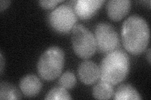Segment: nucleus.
I'll use <instances>...</instances> for the list:
<instances>
[{
    "instance_id": "obj_1",
    "label": "nucleus",
    "mask_w": 151,
    "mask_h": 100,
    "mask_svg": "<svg viewBox=\"0 0 151 100\" xmlns=\"http://www.w3.org/2000/svg\"><path fill=\"white\" fill-rule=\"evenodd\" d=\"M150 39L147 22L139 15H132L124 22L122 40L125 49L130 53L138 55L146 50Z\"/></svg>"
},
{
    "instance_id": "obj_2",
    "label": "nucleus",
    "mask_w": 151,
    "mask_h": 100,
    "mask_svg": "<svg viewBox=\"0 0 151 100\" xmlns=\"http://www.w3.org/2000/svg\"><path fill=\"white\" fill-rule=\"evenodd\" d=\"M130 69L129 57L125 51L116 50L106 54L100 66V78L113 85L123 82Z\"/></svg>"
},
{
    "instance_id": "obj_3",
    "label": "nucleus",
    "mask_w": 151,
    "mask_h": 100,
    "mask_svg": "<svg viewBox=\"0 0 151 100\" xmlns=\"http://www.w3.org/2000/svg\"><path fill=\"white\" fill-rule=\"evenodd\" d=\"M64 64V53L58 46H52L40 56L37 63V71L42 79L50 82L58 78Z\"/></svg>"
},
{
    "instance_id": "obj_4",
    "label": "nucleus",
    "mask_w": 151,
    "mask_h": 100,
    "mask_svg": "<svg viewBox=\"0 0 151 100\" xmlns=\"http://www.w3.org/2000/svg\"><path fill=\"white\" fill-rule=\"evenodd\" d=\"M71 42L74 53L80 58H90L95 53V38L93 33L83 25H76L73 28Z\"/></svg>"
},
{
    "instance_id": "obj_5",
    "label": "nucleus",
    "mask_w": 151,
    "mask_h": 100,
    "mask_svg": "<svg viewBox=\"0 0 151 100\" xmlns=\"http://www.w3.org/2000/svg\"><path fill=\"white\" fill-rule=\"evenodd\" d=\"M96 50L99 53L108 54L115 51L120 45V38L115 28L111 24L101 22L94 29Z\"/></svg>"
},
{
    "instance_id": "obj_6",
    "label": "nucleus",
    "mask_w": 151,
    "mask_h": 100,
    "mask_svg": "<svg viewBox=\"0 0 151 100\" xmlns=\"http://www.w3.org/2000/svg\"><path fill=\"white\" fill-rule=\"evenodd\" d=\"M48 20L53 29L60 33H67L73 29L78 21V16L73 7L61 4L52 11Z\"/></svg>"
},
{
    "instance_id": "obj_7",
    "label": "nucleus",
    "mask_w": 151,
    "mask_h": 100,
    "mask_svg": "<svg viewBox=\"0 0 151 100\" xmlns=\"http://www.w3.org/2000/svg\"><path fill=\"white\" fill-rule=\"evenodd\" d=\"M104 3V0H78L74 2L73 9L78 17L88 20L95 15Z\"/></svg>"
},
{
    "instance_id": "obj_8",
    "label": "nucleus",
    "mask_w": 151,
    "mask_h": 100,
    "mask_svg": "<svg viewBox=\"0 0 151 100\" xmlns=\"http://www.w3.org/2000/svg\"><path fill=\"white\" fill-rule=\"evenodd\" d=\"M78 74L79 79L83 83L93 84L100 78V67L93 61H84L79 66Z\"/></svg>"
},
{
    "instance_id": "obj_9",
    "label": "nucleus",
    "mask_w": 151,
    "mask_h": 100,
    "mask_svg": "<svg viewBox=\"0 0 151 100\" xmlns=\"http://www.w3.org/2000/svg\"><path fill=\"white\" fill-rule=\"evenodd\" d=\"M130 6L129 0H110L106 4L108 15L113 21H120L128 14Z\"/></svg>"
},
{
    "instance_id": "obj_10",
    "label": "nucleus",
    "mask_w": 151,
    "mask_h": 100,
    "mask_svg": "<svg viewBox=\"0 0 151 100\" xmlns=\"http://www.w3.org/2000/svg\"><path fill=\"white\" fill-rule=\"evenodd\" d=\"M20 88L26 97H34L40 93L42 83L36 75L30 74L23 77L20 82Z\"/></svg>"
},
{
    "instance_id": "obj_11",
    "label": "nucleus",
    "mask_w": 151,
    "mask_h": 100,
    "mask_svg": "<svg viewBox=\"0 0 151 100\" xmlns=\"http://www.w3.org/2000/svg\"><path fill=\"white\" fill-rule=\"evenodd\" d=\"M113 99L116 100L141 99L140 94L131 84H123L117 88L113 93Z\"/></svg>"
},
{
    "instance_id": "obj_12",
    "label": "nucleus",
    "mask_w": 151,
    "mask_h": 100,
    "mask_svg": "<svg viewBox=\"0 0 151 100\" xmlns=\"http://www.w3.org/2000/svg\"><path fill=\"white\" fill-rule=\"evenodd\" d=\"M113 84L101 79L93 89V96L98 99H109L114 93Z\"/></svg>"
},
{
    "instance_id": "obj_13",
    "label": "nucleus",
    "mask_w": 151,
    "mask_h": 100,
    "mask_svg": "<svg viewBox=\"0 0 151 100\" xmlns=\"http://www.w3.org/2000/svg\"><path fill=\"white\" fill-rule=\"evenodd\" d=\"M22 98L20 91L13 84L7 82L0 84V99H20Z\"/></svg>"
},
{
    "instance_id": "obj_14",
    "label": "nucleus",
    "mask_w": 151,
    "mask_h": 100,
    "mask_svg": "<svg viewBox=\"0 0 151 100\" xmlns=\"http://www.w3.org/2000/svg\"><path fill=\"white\" fill-rule=\"evenodd\" d=\"M45 99H72V97L66 90L62 87H56L52 88L47 94Z\"/></svg>"
},
{
    "instance_id": "obj_15",
    "label": "nucleus",
    "mask_w": 151,
    "mask_h": 100,
    "mask_svg": "<svg viewBox=\"0 0 151 100\" xmlns=\"http://www.w3.org/2000/svg\"><path fill=\"white\" fill-rule=\"evenodd\" d=\"M59 84L65 89H71L76 84V78L75 75L70 71H66L60 76L59 79Z\"/></svg>"
},
{
    "instance_id": "obj_16",
    "label": "nucleus",
    "mask_w": 151,
    "mask_h": 100,
    "mask_svg": "<svg viewBox=\"0 0 151 100\" xmlns=\"http://www.w3.org/2000/svg\"><path fill=\"white\" fill-rule=\"evenodd\" d=\"M62 0H54V1H39L40 6L44 9H52L59 3L63 2Z\"/></svg>"
},
{
    "instance_id": "obj_17",
    "label": "nucleus",
    "mask_w": 151,
    "mask_h": 100,
    "mask_svg": "<svg viewBox=\"0 0 151 100\" xmlns=\"http://www.w3.org/2000/svg\"><path fill=\"white\" fill-rule=\"evenodd\" d=\"M11 1H3V0H1L0 1V5H1V11H3L4 9H5L9 4H10Z\"/></svg>"
},
{
    "instance_id": "obj_18",
    "label": "nucleus",
    "mask_w": 151,
    "mask_h": 100,
    "mask_svg": "<svg viewBox=\"0 0 151 100\" xmlns=\"http://www.w3.org/2000/svg\"><path fill=\"white\" fill-rule=\"evenodd\" d=\"M0 57H1V60H0V71H1V74H3V67H4V60H3V55L2 53H1L0 54Z\"/></svg>"
},
{
    "instance_id": "obj_19",
    "label": "nucleus",
    "mask_w": 151,
    "mask_h": 100,
    "mask_svg": "<svg viewBox=\"0 0 151 100\" xmlns=\"http://www.w3.org/2000/svg\"><path fill=\"white\" fill-rule=\"evenodd\" d=\"M147 60L149 61V64H150V48L148 50V52H147Z\"/></svg>"
}]
</instances>
